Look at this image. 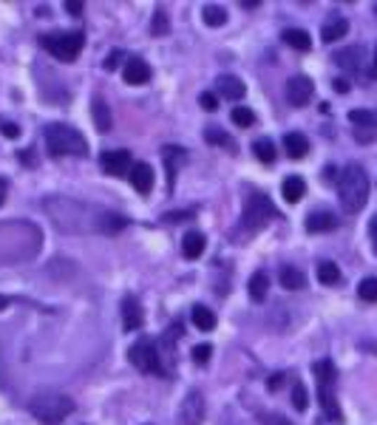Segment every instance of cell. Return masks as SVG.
<instances>
[{"instance_id":"cell-11","label":"cell","mask_w":377,"mask_h":425,"mask_svg":"<svg viewBox=\"0 0 377 425\" xmlns=\"http://www.w3.org/2000/svg\"><path fill=\"white\" fill-rule=\"evenodd\" d=\"M128 179H131V184H133V190H136V193L147 196V193H150V187H154V168L145 165V162H136V165L131 168Z\"/></svg>"},{"instance_id":"cell-17","label":"cell","mask_w":377,"mask_h":425,"mask_svg":"<svg viewBox=\"0 0 377 425\" xmlns=\"http://www.w3.org/2000/svg\"><path fill=\"white\" fill-rule=\"evenodd\" d=\"M204 247H207V238H204L199 230H190V233L182 238V252H185V258H190V261L201 258Z\"/></svg>"},{"instance_id":"cell-36","label":"cell","mask_w":377,"mask_h":425,"mask_svg":"<svg viewBox=\"0 0 377 425\" xmlns=\"http://www.w3.org/2000/svg\"><path fill=\"white\" fill-rule=\"evenodd\" d=\"M210 354H213V346H210V343H201V346H196V349H193V363L204 366V363L210 360Z\"/></svg>"},{"instance_id":"cell-4","label":"cell","mask_w":377,"mask_h":425,"mask_svg":"<svg viewBox=\"0 0 377 425\" xmlns=\"http://www.w3.org/2000/svg\"><path fill=\"white\" fill-rule=\"evenodd\" d=\"M40 46L48 54H54L57 60L74 62V60H77V54L83 51V46H86V34L83 32H54V34H43Z\"/></svg>"},{"instance_id":"cell-34","label":"cell","mask_w":377,"mask_h":425,"mask_svg":"<svg viewBox=\"0 0 377 425\" xmlns=\"http://www.w3.org/2000/svg\"><path fill=\"white\" fill-rule=\"evenodd\" d=\"M292 405H295L298 411H307V405H310L307 389H304V383H300V380H295V383H292Z\"/></svg>"},{"instance_id":"cell-24","label":"cell","mask_w":377,"mask_h":425,"mask_svg":"<svg viewBox=\"0 0 377 425\" xmlns=\"http://www.w3.org/2000/svg\"><path fill=\"white\" fill-rule=\"evenodd\" d=\"M204 139L210 142V145H218V148H227L230 154H236V148H239V145H236V139H233L230 133H224L221 128H207V130H204Z\"/></svg>"},{"instance_id":"cell-16","label":"cell","mask_w":377,"mask_h":425,"mask_svg":"<svg viewBox=\"0 0 377 425\" xmlns=\"http://www.w3.org/2000/svg\"><path fill=\"white\" fill-rule=\"evenodd\" d=\"M346 32H349V23H346V18H340V15H332L324 26H321V40L324 43H335V40H340V37H346Z\"/></svg>"},{"instance_id":"cell-31","label":"cell","mask_w":377,"mask_h":425,"mask_svg":"<svg viewBox=\"0 0 377 425\" xmlns=\"http://www.w3.org/2000/svg\"><path fill=\"white\" fill-rule=\"evenodd\" d=\"M318 281L324 283V287H332V283H338V281H340V269H338V264H332V261H321V264H318Z\"/></svg>"},{"instance_id":"cell-43","label":"cell","mask_w":377,"mask_h":425,"mask_svg":"<svg viewBox=\"0 0 377 425\" xmlns=\"http://www.w3.org/2000/svg\"><path fill=\"white\" fill-rule=\"evenodd\" d=\"M65 12H71V15H83V4H80V0H65Z\"/></svg>"},{"instance_id":"cell-15","label":"cell","mask_w":377,"mask_h":425,"mask_svg":"<svg viewBox=\"0 0 377 425\" xmlns=\"http://www.w3.org/2000/svg\"><path fill=\"white\" fill-rule=\"evenodd\" d=\"M284 148H286L289 159H304V156L310 154V139H307L304 133L292 130V133H286V136H284Z\"/></svg>"},{"instance_id":"cell-1","label":"cell","mask_w":377,"mask_h":425,"mask_svg":"<svg viewBox=\"0 0 377 425\" xmlns=\"http://www.w3.org/2000/svg\"><path fill=\"white\" fill-rule=\"evenodd\" d=\"M338 198L346 212H360L363 204L369 201V176L357 162L346 165L343 173L338 176Z\"/></svg>"},{"instance_id":"cell-32","label":"cell","mask_w":377,"mask_h":425,"mask_svg":"<svg viewBox=\"0 0 377 425\" xmlns=\"http://www.w3.org/2000/svg\"><path fill=\"white\" fill-rule=\"evenodd\" d=\"M150 32H154V37H165L171 32V20H168V12L165 9H157L154 12V20H150Z\"/></svg>"},{"instance_id":"cell-39","label":"cell","mask_w":377,"mask_h":425,"mask_svg":"<svg viewBox=\"0 0 377 425\" xmlns=\"http://www.w3.org/2000/svg\"><path fill=\"white\" fill-rule=\"evenodd\" d=\"M0 130H4L6 139H18V136H20V128H18L15 122H0Z\"/></svg>"},{"instance_id":"cell-6","label":"cell","mask_w":377,"mask_h":425,"mask_svg":"<svg viewBox=\"0 0 377 425\" xmlns=\"http://www.w3.org/2000/svg\"><path fill=\"white\" fill-rule=\"evenodd\" d=\"M128 358H131V363H133L139 372H145V375H165V372H162V363H159L157 343H150V340L133 343L131 351H128Z\"/></svg>"},{"instance_id":"cell-45","label":"cell","mask_w":377,"mask_h":425,"mask_svg":"<svg viewBox=\"0 0 377 425\" xmlns=\"http://www.w3.org/2000/svg\"><path fill=\"white\" fill-rule=\"evenodd\" d=\"M332 88H335L338 94H346V91H349V83L340 77V80H335V83H332Z\"/></svg>"},{"instance_id":"cell-29","label":"cell","mask_w":377,"mask_h":425,"mask_svg":"<svg viewBox=\"0 0 377 425\" xmlns=\"http://www.w3.org/2000/svg\"><path fill=\"white\" fill-rule=\"evenodd\" d=\"M360 57H363V48H343L335 54V62L349 71H360Z\"/></svg>"},{"instance_id":"cell-42","label":"cell","mask_w":377,"mask_h":425,"mask_svg":"<svg viewBox=\"0 0 377 425\" xmlns=\"http://www.w3.org/2000/svg\"><path fill=\"white\" fill-rule=\"evenodd\" d=\"M284 377H286V375H281V372H278V375H272V377L267 380V386H270V391H278V389L284 386Z\"/></svg>"},{"instance_id":"cell-38","label":"cell","mask_w":377,"mask_h":425,"mask_svg":"<svg viewBox=\"0 0 377 425\" xmlns=\"http://www.w3.org/2000/svg\"><path fill=\"white\" fill-rule=\"evenodd\" d=\"M199 105H201L204 111H216V108H218V97H216V94H201V97H199Z\"/></svg>"},{"instance_id":"cell-14","label":"cell","mask_w":377,"mask_h":425,"mask_svg":"<svg viewBox=\"0 0 377 425\" xmlns=\"http://www.w3.org/2000/svg\"><path fill=\"white\" fill-rule=\"evenodd\" d=\"M142 326V309H139V301L136 298H125L122 301V329L125 332H136Z\"/></svg>"},{"instance_id":"cell-26","label":"cell","mask_w":377,"mask_h":425,"mask_svg":"<svg viewBox=\"0 0 377 425\" xmlns=\"http://www.w3.org/2000/svg\"><path fill=\"white\" fill-rule=\"evenodd\" d=\"M190 318H193V326L196 329H201V332H210V329H216V315H213V309H207V306H193V312H190Z\"/></svg>"},{"instance_id":"cell-12","label":"cell","mask_w":377,"mask_h":425,"mask_svg":"<svg viewBox=\"0 0 377 425\" xmlns=\"http://www.w3.org/2000/svg\"><path fill=\"white\" fill-rule=\"evenodd\" d=\"M216 91H218L224 100H242V97L247 94L244 83H242L239 77H233V74H224V77H218V80H216Z\"/></svg>"},{"instance_id":"cell-27","label":"cell","mask_w":377,"mask_h":425,"mask_svg":"<svg viewBox=\"0 0 377 425\" xmlns=\"http://www.w3.org/2000/svg\"><path fill=\"white\" fill-rule=\"evenodd\" d=\"M253 154H256L258 162L272 165V162H275V145H272V139H267V136L256 139V142H253Z\"/></svg>"},{"instance_id":"cell-13","label":"cell","mask_w":377,"mask_h":425,"mask_svg":"<svg viewBox=\"0 0 377 425\" xmlns=\"http://www.w3.org/2000/svg\"><path fill=\"white\" fill-rule=\"evenodd\" d=\"M335 227H338V219L332 216L329 210H315V212L307 216V230L310 233H329Z\"/></svg>"},{"instance_id":"cell-22","label":"cell","mask_w":377,"mask_h":425,"mask_svg":"<svg viewBox=\"0 0 377 425\" xmlns=\"http://www.w3.org/2000/svg\"><path fill=\"white\" fill-rule=\"evenodd\" d=\"M318 400H321L324 414H326L332 422H340V408H338V400H335V394H332L329 386H318Z\"/></svg>"},{"instance_id":"cell-10","label":"cell","mask_w":377,"mask_h":425,"mask_svg":"<svg viewBox=\"0 0 377 425\" xmlns=\"http://www.w3.org/2000/svg\"><path fill=\"white\" fill-rule=\"evenodd\" d=\"M122 77L128 86H145V83H150V65L142 57H131L122 68Z\"/></svg>"},{"instance_id":"cell-40","label":"cell","mask_w":377,"mask_h":425,"mask_svg":"<svg viewBox=\"0 0 377 425\" xmlns=\"http://www.w3.org/2000/svg\"><path fill=\"white\" fill-rule=\"evenodd\" d=\"M369 238H371V250L377 252V212H374L371 222H369Z\"/></svg>"},{"instance_id":"cell-20","label":"cell","mask_w":377,"mask_h":425,"mask_svg":"<svg viewBox=\"0 0 377 425\" xmlns=\"http://www.w3.org/2000/svg\"><path fill=\"white\" fill-rule=\"evenodd\" d=\"M278 278H281V287H284V290H304V287H307L304 272L295 269V267H289V264H286V267H281Z\"/></svg>"},{"instance_id":"cell-35","label":"cell","mask_w":377,"mask_h":425,"mask_svg":"<svg viewBox=\"0 0 377 425\" xmlns=\"http://www.w3.org/2000/svg\"><path fill=\"white\" fill-rule=\"evenodd\" d=\"M233 122L239 125V128H250L253 122H256V114L250 111V108H244V105H239V108H233Z\"/></svg>"},{"instance_id":"cell-8","label":"cell","mask_w":377,"mask_h":425,"mask_svg":"<svg viewBox=\"0 0 377 425\" xmlns=\"http://www.w3.org/2000/svg\"><path fill=\"white\" fill-rule=\"evenodd\" d=\"M312 94H315V86H312L310 77L298 74V77H289V80H286V100H289L295 108H304V105L312 100Z\"/></svg>"},{"instance_id":"cell-30","label":"cell","mask_w":377,"mask_h":425,"mask_svg":"<svg viewBox=\"0 0 377 425\" xmlns=\"http://www.w3.org/2000/svg\"><path fill=\"white\" fill-rule=\"evenodd\" d=\"M312 372H315V377H318V386H335V377H338V372H335V366H332V360H318L315 366H312Z\"/></svg>"},{"instance_id":"cell-5","label":"cell","mask_w":377,"mask_h":425,"mask_svg":"<svg viewBox=\"0 0 377 425\" xmlns=\"http://www.w3.org/2000/svg\"><path fill=\"white\" fill-rule=\"evenodd\" d=\"M272 219H281V216H278V210L272 207V201H270L264 193L253 190V193L247 196V204H244V219H242V227H244V230H250V233H256V230H261L264 224H270Z\"/></svg>"},{"instance_id":"cell-46","label":"cell","mask_w":377,"mask_h":425,"mask_svg":"<svg viewBox=\"0 0 377 425\" xmlns=\"http://www.w3.org/2000/svg\"><path fill=\"white\" fill-rule=\"evenodd\" d=\"M371 77H377V48H374V60H371Z\"/></svg>"},{"instance_id":"cell-21","label":"cell","mask_w":377,"mask_h":425,"mask_svg":"<svg viewBox=\"0 0 377 425\" xmlns=\"http://www.w3.org/2000/svg\"><path fill=\"white\" fill-rule=\"evenodd\" d=\"M281 37H284V43H286L289 48H295V51H310V48H312V37H310L304 29H286Z\"/></svg>"},{"instance_id":"cell-48","label":"cell","mask_w":377,"mask_h":425,"mask_svg":"<svg viewBox=\"0 0 377 425\" xmlns=\"http://www.w3.org/2000/svg\"><path fill=\"white\" fill-rule=\"evenodd\" d=\"M374 12H377V6H374Z\"/></svg>"},{"instance_id":"cell-2","label":"cell","mask_w":377,"mask_h":425,"mask_svg":"<svg viewBox=\"0 0 377 425\" xmlns=\"http://www.w3.org/2000/svg\"><path fill=\"white\" fill-rule=\"evenodd\" d=\"M46 148L51 156H86L88 142L77 128L54 122L46 128Z\"/></svg>"},{"instance_id":"cell-28","label":"cell","mask_w":377,"mask_h":425,"mask_svg":"<svg viewBox=\"0 0 377 425\" xmlns=\"http://www.w3.org/2000/svg\"><path fill=\"white\" fill-rule=\"evenodd\" d=\"M349 122L355 128H369V130H377V111H363V108H355L349 111Z\"/></svg>"},{"instance_id":"cell-37","label":"cell","mask_w":377,"mask_h":425,"mask_svg":"<svg viewBox=\"0 0 377 425\" xmlns=\"http://www.w3.org/2000/svg\"><path fill=\"white\" fill-rule=\"evenodd\" d=\"M122 57H125L122 51H111V54L105 57V62H102V68H105V71H117V68H119V62H122Z\"/></svg>"},{"instance_id":"cell-25","label":"cell","mask_w":377,"mask_h":425,"mask_svg":"<svg viewBox=\"0 0 377 425\" xmlns=\"http://www.w3.org/2000/svg\"><path fill=\"white\" fill-rule=\"evenodd\" d=\"M201 20H204L207 26L218 29V26L227 23V9H224V6H216V4H207V6H201Z\"/></svg>"},{"instance_id":"cell-19","label":"cell","mask_w":377,"mask_h":425,"mask_svg":"<svg viewBox=\"0 0 377 425\" xmlns=\"http://www.w3.org/2000/svg\"><path fill=\"white\" fill-rule=\"evenodd\" d=\"M247 292H250V298H253L256 304H261V301L267 298V292H270V275H267L264 269H258V272L250 278Z\"/></svg>"},{"instance_id":"cell-18","label":"cell","mask_w":377,"mask_h":425,"mask_svg":"<svg viewBox=\"0 0 377 425\" xmlns=\"http://www.w3.org/2000/svg\"><path fill=\"white\" fill-rule=\"evenodd\" d=\"M281 193H284V198H286L289 204H298L300 198L307 196V182L300 179V176H289V179H284Z\"/></svg>"},{"instance_id":"cell-44","label":"cell","mask_w":377,"mask_h":425,"mask_svg":"<svg viewBox=\"0 0 377 425\" xmlns=\"http://www.w3.org/2000/svg\"><path fill=\"white\" fill-rule=\"evenodd\" d=\"M190 216H193V212L187 210V212H168V216H165V219H168V222H187Z\"/></svg>"},{"instance_id":"cell-33","label":"cell","mask_w":377,"mask_h":425,"mask_svg":"<svg viewBox=\"0 0 377 425\" xmlns=\"http://www.w3.org/2000/svg\"><path fill=\"white\" fill-rule=\"evenodd\" d=\"M357 295H360V301L377 304V278H363L357 287Z\"/></svg>"},{"instance_id":"cell-23","label":"cell","mask_w":377,"mask_h":425,"mask_svg":"<svg viewBox=\"0 0 377 425\" xmlns=\"http://www.w3.org/2000/svg\"><path fill=\"white\" fill-rule=\"evenodd\" d=\"M91 114H94V125H97V130H100V133H108V130H111V111H108V105H105V100H102V97H97V100H94Z\"/></svg>"},{"instance_id":"cell-7","label":"cell","mask_w":377,"mask_h":425,"mask_svg":"<svg viewBox=\"0 0 377 425\" xmlns=\"http://www.w3.org/2000/svg\"><path fill=\"white\" fill-rule=\"evenodd\" d=\"M204 422V397L201 391H187V397L182 400L179 405V414H176V425H201Z\"/></svg>"},{"instance_id":"cell-41","label":"cell","mask_w":377,"mask_h":425,"mask_svg":"<svg viewBox=\"0 0 377 425\" xmlns=\"http://www.w3.org/2000/svg\"><path fill=\"white\" fill-rule=\"evenodd\" d=\"M377 130H369V128H355V139L357 142H371Z\"/></svg>"},{"instance_id":"cell-9","label":"cell","mask_w":377,"mask_h":425,"mask_svg":"<svg viewBox=\"0 0 377 425\" xmlns=\"http://www.w3.org/2000/svg\"><path fill=\"white\" fill-rule=\"evenodd\" d=\"M100 165H102V170H105L108 176H125V173H131L133 159H131L128 151H105V154L100 156Z\"/></svg>"},{"instance_id":"cell-3","label":"cell","mask_w":377,"mask_h":425,"mask_svg":"<svg viewBox=\"0 0 377 425\" xmlns=\"http://www.w3.org/2000/svg\"><path fill=\"white\" fill-rule=\"evenodd\" d=\"M29 411H32L43 425H60V422L74 411V400L65 397V394H57V391H46V394H37V397L29 403Z\"/></svg>"},{"instance_id":"cell-47","label":"cell","mask_w":377,"mask_h":425,"mask_svg":"<svg viewBox=\"0 0 377 425\" xmlns=\"http://www.w3.org/2000/svg\"><path fill=\"white\" fill-rule=\"evenodd\" d=\"M9 306V298L6 295H0V309H6Z\"/></svg>"}]
</instances>
